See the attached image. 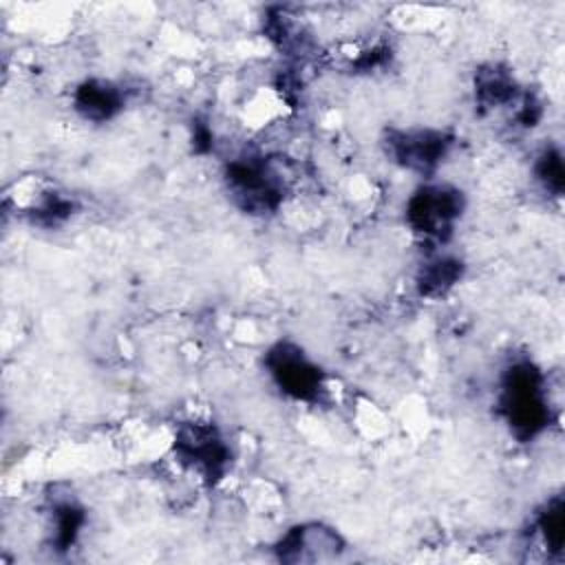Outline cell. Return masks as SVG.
<instances>
[{
  "instance_id": "obj_1",
  "label": "cell",
  "mask_w": 565,
  "mask_h": 565,
  "mask_svg": "<svg viewBox=\"0 0 565 565\" xmlns=\"http://www.w3.org/2000/svg\"><path fill=\"white\" fill-rule=\"evenodd\" d=\"M501 411L519 439H532L550 424L545 382L536 366L516 362L505 371L501 386Z\"/></svg>"
},
{
  "instance_id": "obj_13",
  "label": "cell",
  "mask_w": 565,
  "mask_h": 565,
  "mask_svg": "<svg viewBox=\"0 0 565 565\" xmlns=\"http://www.w3.org/2000/svg\"><path fill=\"white\" fill-rule=\"evenodd\" d=\"M536 177L543 183L545 190L552 194H561L565 185V172H563V157L554 146H547L536 161Z\"/></svg>"
},
{
  "instance_id": "obj_4",
  "label": "cell",
  "mask_w": 565,
  "mask_h": 565,
  "mask_svg": "<svg viewBox=\"0 0 565 565\" xmlns=\"http://www.w3.org/2000/svg\"><path fill=\"white\" fill-rule=\"evenodd\" d=\"M267 369L278 388L294 399H316L322 388L320 369L296 344H276L267 353Z\"/></svg>"
},
{
  "instance_id": "obj_12",
  "label": "cell",
  "mask_w": 565,
  "mask_h": 565,
  "mask_svg": "<svg viewBox=\"0 0 565 565\" xmlns=\"http://www.w3.org/2000/svg\"><path fill=\"white\" fill-rule=\"evenodd\" d=\"M53 516H55V532H53L55 545L60 550H66L75 543V539L84 525V510L77 508L75 503H60V505H55Z\"/></svg>"
},
{
  "instance_id": "obj_5",
  "label": "cell",
  "mask_w": 565,
  "mask_h": 565,
  "mask_svg": "<svg viewBox=\"0 0 565 565\" xmlns=\"http://www.w3.org/2000/svg\"><path fill=\"white\" fill-rule=\"evenodd\" d=\"M177 452L192 468L207 477L218 475L227 461V446L214 426L188 424L177 435Z\"/></svg>"
},
{
  "instance_id": "obj_2",
  "label": "cell",
  "mask_w": 565,
  "mask_h": 565,
  "mask_svg": "<svg viewBox=\"0 0 565 565\" xmlns=\"http://www.w3.org/2000/svg\"><path fill=\"white\" fill-rule=\"evenodd\" d=\"M463 196L448 185H424L406 203V218L411 227L428 238L446 241L455 221L461 216Z\"/></svg>"
},
{
  "instance_id": "obj_6",
  "label": "cell",
  "mask_w": 565,
  "mask_h": 565,
  "mask_svg": "<svg viewBox=\"0 0 565 565\" xmlns=\"http://www.w3.org/2000/svg\"><path fill=\"white\" fill-rule=\"evenodd\" d=\"M450 137L439 130H402L388 139V150L404 168L426 172L446 154Z\"/></svg>"
},
{
  "instance_id": "obj_3",
  "label": "cell",
  "mask_w": 565,
  "mask_h": 565,
  "mask_svg": "<svg viewBox=\"0 0 565 565\" xmlns=\"http://www.w3.org/2000/svg\"><path fill=\"white\" fill-rule=\"evenodd\" d=\"M227 185L236 201L252 212L274 210L282 196L276 170L256 157L232 161L227 166Z\"/></svg>"
},
{
  "instance_id": "obj_8",
  "label": "cell",
  "mask_w": 565,
  "mask_h": 565,
  "mask_svg": "<svg viewBox=\"0 0 565 565\" xmlns=\"http://www.w3.org/2000/svg\"><path fill=\"white\" fill-rule=\"evenodd\" d=\"M124 106L121 93L115 84L104 79H88L75 93V108L90 121H106Z\"/></svg>"
},
{
  "instance_id": "obj_7",
  "label": "cell",
  "mask_w": 565,
  "mask_h": 565,
  "mask_svg": "<svg viewBox=\"0 0 565 565\" xmlns=\"http://www.w3.org/2000/svg\"><path fill=\"white\" fill-rule=\"evenodd\" d=\"M276 550L282 561H324L338 556L342 550V539L331 527L305 523L291 527L280 539Z\"/></svg>"
},
{
  "instance_id": "obj_11",
  "label": "cell",
  "mask_w": 565,
  "mask_h": 565,
  "mask_svg": "<svg viewBox=\"0 0 565 565\" xmlns=\"http://www.w3.org/2000/svg\"><path fill=\"white\" fill-rule=\"evenodd\" d=\"M536 527L541 532L543 543L547 545L550 552H561L563 547V536H565V505L563 499L556 497L547 501V505L541 510L536 519Z\"/></svg>"
},
{
  "instance_id": "obj_9",
  "label": "cell",
  "mask_w": 565,
  "mask_h": 565,
  "mask_svg": "<svg viewBox=\"0 0 565 565\" xmlns=\"http://www.w3.org/2000/svg\"><path fill=\"white\" fill-rule=\"evenodd\" d=\"M475 93L483 108H501L516 99V84L505 68L490 64L477 73Z\"/></svg>"
},
{
  "instance_id": "obj_10",
  "label": "cell",
  "mask_w": 565,
  "mask_h": 565,
  "mask_svg": "<svg viewBox=\"0 0 565 565\" xmlns=\"http://www.w3.org/2000/svg\"><path fill=\"white\" fill-rule=\"evenodd\" d=\"M461 276V263L455 258H435L422 267L419 291L426 296H439L450 289Z\"/></svg>"
}]
</instances>
